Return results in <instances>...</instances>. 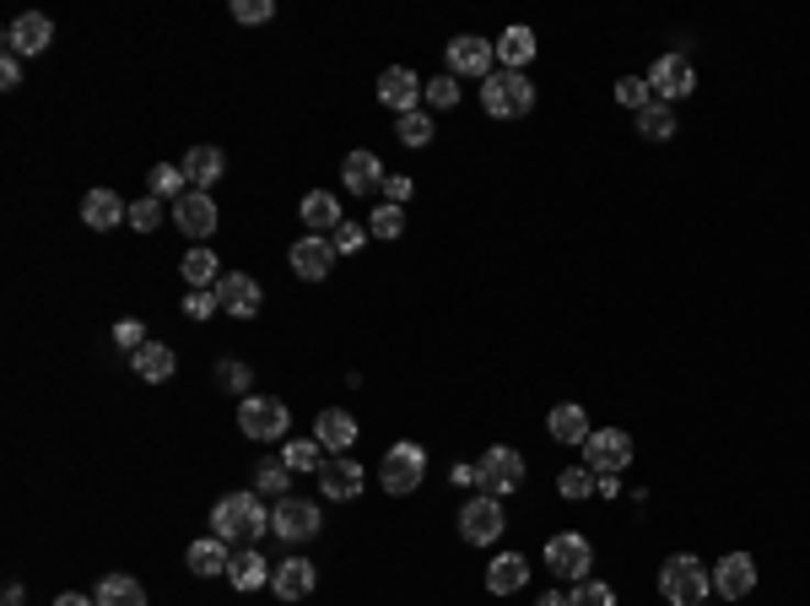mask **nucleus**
Listing matches in <instances>:
<instances>
[{"instance_id":"nucleus-1","label":"nucleus","mask_w":810,"mask_h":606,"mask_svg":"<svg viewBox=\"0 0 810 606\" xmlns=\"http://www.w3.org/2000/svg\"><path fill=\"white\" fill-rule=\"evenodd\" d=\"M265 531H270V515H265V504H259L254 493H222V498H217V509H211V537L254 547Z\"/></svg>"},{"instance_id":"nucleus-2","label":"nucleus","mask_w":810,"mask_h":606,"mask_svg":"<svg viewBox=\"0 0 810 606\" xmlns=\"http://www.w3.org/2000/svg\"><path fill=\"white\" fill-rule=\"evenodd\" d=\"M481 109L492 120H524L535 109V81L524 70H492L481 81Z\"/></svg>"},{"instance_id":"nucleus-3","label":"nucleus","mask_w":810,"mask_h":606,"mask_svg":"<svg viewBox=\"0 0 810 606\" xmlns=\"http://www.w3.org/2000/svg\"><path fill=\"white\" fill-rule=\"evenodd\" d=\"M708 591H713V574H708L702 558H691V552H676V558L659 569V596L670 606H702Z\"/></svg>"},{"instance_id":"nucleus-4","label":"nucleus","mask_w":810,"mask_h":606,"mask_svg":"<svg viewBox=\"0 0 810 606\" xmlns=\"http://www.w3.org/2000/svg\"><path fill=\"white\" fill-rule=\"evenodd\" d=\"M422 476H428V450L422 444H395L384 455V466H378V487L395 493V498H406V493L422 487Z\"/></svg>"},{"instance_id":"nucleus-5","label":"nucleus","mask_w":810,"mask_h":606,"mask_svg":"<svg viewBox=\"0 0 810 606\" xmlns=\"http://www.w3.org/2000/svg\"><path fill=\"white\" fill-rule=\"evenodd\" d=\"M238 428L259 439V444H270V439H287V428H292V411L276 401V396H244L238 401Z\"/></svg>"},{"instance_id":"nucleus-6","label":"nucleus","mask_w":810,"mask_h":606,"mask_svg":"<svg viewBox=\"0 0 810 606\" xmlns=\"http://www.w3.org/2000/svg\"><path fill=\"white\" fill-rule=\"evenodd\" d=\"M632 455H637V444H632V433H622V428H595L589 444H584V461H589V472L595 476L626 472Z\"/></svg>"},{"instance_id":"nucleus-7","label":"nucleus","mask_w":810,"mask_h":606,"mask_svg":"<svg viewBox=\"0 0 810 606\" xmlns=\"http://www.w3.org/2000/svg\"><path fill=\"white\" fill-rule=\"evenodd\" d=\"M589 563H595V547L589 537H578V531H557V537H546V569H552V580H589Z\"/></svg>"},{"instance_id":"nucleus-8","label":"nucleus","mask_w":810,"mask_h":606,"mask_svg":"<svg viewBox=\"0 0 810 606\" xmlns=\"http://www.w3.org/2000/svg\"><path fill=\"white\" fill-rule=\"evenodd\" d=\"M502 526H508V515H502V498H492V493H481L459 509V537L470 547H492L502 537Z\"/></svg>"},{"instance_id":"nucleus-9","label":"nucleus","mask_w":810,"mask_h":606,"mask_svg":"<svg viewBox=\"0 0 810 606\" xmlns=\"http://www.w3.org/2000/svg\"><path fill=\"white\" fill-rule=\"evenodd\" d=\"M319 526H324V520H319V504H309V498H292V493H287V498L270 509V531L287 541V547H292V541H313Z\"/></svg>"},{"instance_id":"nucleus-10","label":"nucleus","mask_w":810,"mask_h":606,"mask_svg":"<svg viewBox=\"0 0 810 606\" xmlns=\"http://www.w3.org/2000/svg\"><path fill=\"white\" fill-rule=\"evenodd\" d=\"M476 466H481V487H487L492 498L519 493V482H524V455H519V450H508V444H492Z\"/></svg>"},{"instance_id":"nucleus-11","label":"nucleus","mask_w":810,"mask_h":606,"mask_svg":"<svg viewBox=\"0 0 810 606\" xmlns=\"http://www.w3.org/2000/svg\"><path fill=\"white\" fill-rule=\"evenodd\" d=\"M498 70V44H487L481 33H459L448 44V76H492Z\"/></svg>"},{"instance_id":"nucleus-12","label":"nucleus","mask_w":810,"mask_h":606,"mask_svg":"<svg viewBox=\"0 0 810 606\" xmlns=\"http://www.w3.org/2000/svg\"><path fill=\"white\" fill-rule=\"evenodd\" d=\"M422 98H428V87H422V76H417V70H406V66L378 70V103H384V109L411 114V109H422Z\"/></svg>"},{"instance_id":"nucleus-13","label":"nucleus","mask_w":810,"mask_h":606,"mask_svg":"<svg viewBox=\"0 0 810 606\" xmlns=\"http://www.w3.org/2000/svg\"><path fill=\"white\" fill-rule=\"evenodd\" d=\"M363 482H368V472H363L352 455H330V461L319 466V493L335 498V504H352V498L363 493Z\"/></svg>"},{"instance_id":"nucleus-14","label":"nucleus","mask_w":810,"mask_h":606,"mask_svg":"<svg viewBox=\"0 0 810 606\" xmlns=\"http://www.w3.org/2000/svg\"><path fill=\"white\" fill-rule=\"evenodd\" d=\"M55 44V22L44 11H22L11 27H5V49L11 55H44Z\"/></svg>"},{"instance_id":"nucleus-15","label":"nucleus","mask_w":810,"mask_h":606,"mask_svg":"<svg viewBox=\"0 0 810 606\" xmlns=\"http://www.w3.org/2000/svg\"><path fill=\"white\" fill-rule=\"evenodd\" d=\"M713 591H719L724 602L751 596V591H756V558H751V552H724L719 569H713Z\"/></svg>"},{"instance_id":"nucleus-16","label":"nucleus","mask_w":810,"mask_h":606,"mask_svg":"<svg viewBox=\"0 0 810 606\" xmlns=\"http://www.w3.org/2000/svg\"><path fill=\"white\" fill-rule=\"evenodd\" d=\"M287 261H292V276H303V282H324V276L335 271L341 255H335V244H330V239L309 233V239H298V244H292V255H287Z\"/></svg>"},{"instance_id":"nucleus-17","label":"nucleus","mask_w":810,"mask_h":606,"mask_svg":"<svg viewBox=\"0 0 810 606\" xmlns=\"http://www.w3.org/2000/svg\"><path fill=\"white\" fill-rule=\"evenodd\" d=\"M648 87L659 92V103H676V98H686L697 87V76L686 66V55H659L654 70H648Z\"/></svg>"},{"instance_id":"nucleus-18","label":"nucleus","mask_w":810,"mask_h":606,"mask_svg":"<svg viewBox=\"0 0 810 606\" xmlns=\"http://www.w3.org/2000/svg\"><path fill=\"white\" fill-rule=\"evenodd\" d=\"M174 222L185 228L189 239H211V233H217V201H211L206 190H185V196L174 201Z\"/></svg>"},{"instance_id":"nucleus-19","label":"nucleus","mask_w":810,"mask_h":606,"mask_svg":"<svg viewBox=\"0 0 810 606\" xmlns=\"http://www.w3.org/2000/svg\"><path fill=\"white\" fill-rule=\"evenodd\" d=\"M341 179H346V190H352V196H378V190H384V179H389V168L378 163V152H346Z\"/></svg>"},{"instance_id":"nucleus-20","label":"nucleus","mask_w":810,"mask_h":606,"mask_svg":"<svg viewBox=\"0 0 810 606\" xmlns=\"http://www.w3.org/2000/svg\"><path fill=\"white\" fill-rule=\"evenodd\" d=\"M217 304H222L228 315H238V320H254V315H259V282L244 276V271H228V276L217 282Z\"/></svg>"},{"instance_id":"nucleus-21","label":"nucleus","mask_w":810,"mask_h":606,"mask_svg":"<svg viewBox=\"0 0 810 606\" xmlns=\"http://www.w3.org/2000/svg\"><path fill=\"white\" fill-rule=\"evenodd\" d=\"M313 585H319V574H313V563H303V558H287V563H276V574H270L276 602H303V596H313Z\"/></svg>"},{"instance_id":"nucleus-22","label":"nucleus","mask_w":810,"mask_h":606,"mask_svg":"<svg viewBox=\"0 0 810 606\" xmlns=\"http://www.w3.org/2000/svg\"><path fill=\"white\" fill-rule=\"evenodd\" d=\"M179 168H185L189 190H211V185L228 174V157H222V146H189Z\"/></svg>"},{"instance_id":"nucleus-23","label":"nucleus","mask_w":810,"mask_h":606,"mask_svg":"<svg viewBox=\"0 0 810 606\" xmlns=\"http://www.w3.org/2000/svg\"><path fill=\"white\" fill-rule=\"evenodd\" d=\"M81 222H87L92 233H109V228L130 222V206L120 201L114 190H87V201H81Z\"/></svg>"},{"instance_id":"nucleus-24","label":"nucleus","mask_w":810,"mask_h":606,"mask_svg":"<svg viewBox=\"0 0 810 606\" xmlns=\"http://www.w3.org/2000/svg\"><path fill=\"white\" fill-rule=\"evenodd\" d=\"M313 439H319L330 455H346V450L357 444V417H352V411H319Z\"/></svg>"},{"instance_id":"nucleus-25","label":"nucleus","mask_w":810,"mask_h":606,"mask_svg":"<svg viewBox=\"0 0 810 606\" xmlns=\"http://www.w3.org/2000/svg\"><path fill=\"white\" fill-rule=\"evenodd\" d=\"M546 433L557 439V444H589V411L584 406H573V401H562L552 406V417H546Z\"/></svg>"},{"instance_id":"nucleus-26","label":"nucleus","mask_w":810,"mask_h":606,"mask_svg":"<svg viewBox=\"0 0 810 606\" xmlns=\"http://www.w3.org/2000/svg\"><path fill=\"white\" fill-rule=\"evenodd\" d=\"M130 363H135V374H141L146 385H168V379L179 374V357H174V346H163V341H146Z\"/></svg>"},{"instance_id":"nucleus-27","label":"nucleus","mask_w":810,"mask_h":606,"mask_svg":"<svg viewBox=\"0 0 810 606\" xmlns=\"http://www.w3.org/2000/svg\"><path fill=\"white\" fill-rule=\"evenodd\" d=\"M524 580H530V563H524L519 552H498V558L487 563V591H492V596L524 591Z\"/></svg>"},{"instance_id":"nucleus-28","label":"nucleus","mask_w":810,"mask_h":606,"mask_svg":"<svg viewBox=\"0 0 810 606\" xmlns=\"http://www.w3.org/2000/svg\"><path fill=\"white\" fill-rule=\"evenodd\" d=\"M270 574H276V569H265V558H259L254 547H238L233 563H228V580H233V591H244V596L259 591V585H270Z\"/></svg>"},{"instance_id":"nucleus-29","label":"nucleus","mask_w":810,"mask_h":606,"mask_svg":"<svg viewBox=\"0 0 810 606\" xmlns=\"http://www.w3.org/2000/svg\"><path fill=\"white\" fill-rule=\"evenodd\" d=\"M298 211H303V222H309V228L319 233V239H324V233H335V228L346 222V211H341V201H335L330 190H309Z\"/></svg>"},{"instance_id":"nucleus-30","label":"nucleus","mask_w":810,"mask_h":606,"mask_svg":"<svg viewBox=\"0 0 810 606\" xmlns=\"http://www.w3.org/2000/svg\"><path fill=\"white\" fill-rule=\"evenodd\" d=\"M179 271H185V282L195 287V293H211V287H217V282L228 276V271L217 266V255H211L206 244H195V250H189L185 261H179Z\"/></svg>"},{"instance_id":"nucleus-31","label":"nucleus","mask_w":810,"mask_h":606,"mask_svg":"<svg viewBox=\"0 0 810 606\" xmlns=\"http://www.w3.org/2000/svg\"><path fill=\"white\" fill-rule=\"evenodd\" d=\"M498 60H502V70H524L535 60V33H530V27H502Z\"/></svg>"},{"instance_id":"nucleus-32","label":"nucleus","mask_w":810,"mask_h":606,"mask_svg":"<svg viewBox=\"0 0 810 606\" xmlns=\"http://www.w3.org/2000/svg\"><path fill=\"white\" fill-rule=\"evenodd\" d=\"M228 563H233V552H228V541L222 537H200L189 547V569L206 580V574H228Z\"/></svg>"},{"instance_id":"nucleus-33","label":"nucleus","mask_w":810,"mask_h":606,"mask_svg":"<svg viewBox=\"0 0 810 606\" xmlns=\"http://www.w3.org/2000/svg\"><path fill=\"white\" fill-rule=\"evenodd\" d=\"M92 602L98 606H146V591H141V580H130V574H109V580L92 591Z\"/></svg>"},{"instance_id":"nucleus-34","label":"nucleus","mask_w":810,"mask_h":606,"mask_svg":"<svg viewBox=\"0 0 810 606\" xmlns=\"http://www.w3.org/2000/svg\"><path fill=\"white\" fill-rule=\"evenodd\" d=\"M324 461H330V450L319 439H287V450H281V466L287 472H319Z\"/></svg>"},{"instance_id":"nucleus-35","label":"nucleus","mask_w":810,"mask_h":606,"mask_svg":"<svg viewBox=\"0 0 810 606\" xmlns=\"http://www.w3.org/2000/svg\"><path fill=\"white\" fill-rule=\"evenodd\" d=\"M637 135H643V141H670V135H676V109H670V103H648V109L637 114Z\"/></svg>"},{"instance_id":"nucleus-36","label":"nucleus","mask_w":810,"mask_h":606,"mask_svg":"<svg viewBox=\"0 0 810 606\" xmlns=\"http://www.w3.org/2000/svg\"><path fill=\"white\" fill-rule=\"evenodd\" d=\"M146 179H152V196H157V201H179V196L189 190L185 168H174V163H157V168H152Z\"/></svg>"},{"instance_id":"nucleus-37","label":"nucleus","mask_w":810,"mask_h":606,"mask_svg":"<svg viewBox=\"0 0 810 606\" xmlns=\"http://www.w3.org/2000/svg\"><path fill=\"white\" fill-rule=\"evenodd\" d=\"M617 103L632 109V114H643L648 103H654V87H648V76H622L617 81Z\"/></svg>"},{"instance_id":"nucleus-38","label":"nucleus","mask_w":810,"mask_h":606,"mask_svg":"<svg viewBox=\"0 0 810 606\" xmlns=\"http://www.w3.org/2000/svg\"><path fill=\"white\" fill-rule=\"evenodd\" d=\"M557 493L567 498V504L589 498V493H595V472H589V466H567V472H557Z\"/></svg>"},{"instance_id":"nucleus-39","label":"nucleus","mask_w":810,"mask_h":606,"mask_svg":"<svg viewBox=\"0 0 810 606\" xmlns=\"http://www.w3.org/2000/svg\"><path fill=\"white\" fill-rule=\"evenodd\" d=\"M368 233H374V239H400V233H406V206H378L374 217H368Z\"/></svg>"},{"instance_id":"nucleus-40","label":"nucleus","mask_w":810,"mask_h":606,"mask_svg":"<svg viewBox=\"0 0 810 606\" xmlns=\"http://www.w3.org/2000/svg\"><path fill=\"white\" fill-rule=\"evenodd\" d=\"M567 606H617V591H611L606 580H578L573 596H567Z\"/></svg>"},{"instance_id":"nucleus-41","label":"nucleus","mask_w":810,"mask_h":606,"mask_svg":"<svg viewBox=\"0 0 810 606\" xmlns=\"http://www.w3.org/2000/svg\"><path fill=\"white\" fill-rule=\"evenodd\" d=\"M395 131H400V141H406V146H428L437 125L428 120V114H422V109H411V114H400V125H395Z\"/></svg>"},{"instance_id":"nucleus-42","label":"nucleus","mask_w":810,"mask_h":606,"mask_svg":"<svg viewBox=\"0 0 810 606\" xmlns=\"http://www.w3.org/2000/svg\"><path fill=\"white\" fill-rule=\"evenodd\" d=\"M130 228H135V233H152V228H163V201H157V196L135 201V206H130Z\"/></svg>"},{"instance_id":"nucleus-43","label":"nucleus","mask_w":810,"mask_h":606,"mask_svg":"<svg viewBox=\"0 0 810 606\" xmlns=\"http://www.w3.org/2000/svg\"><path fill=\"white\" fill-rule=\"evenodd\" d=\"M428 103H433V109H454V103H459V76H448V70L433 76V81H428Z\"/></svg>"},{"instance_id":"nucleus-44","label":"nucleus","mask_w":810,"mask_h":606,"mask_svg":"<svg viewBox=\"0 0 810 606\" xmlns=\"http://www.w3.org/2000/svg\"><path fill=\"white\" fill-rule=\"evenodd\" d=\"M287 466H281V461H265V466H259V472H254V493H281V498H287Z\"/></svg>"},{"instance_id":"nucleus-45","label":"nucleus","mask_w":810,"mask_h":606,"mask_svg":"<svg viewBox=\"0 0 810 606\" xmlns=\"http://www.w3.org/2000/svg\"><path fill=\"white\" fill-rule=\"evenodd\" d=\"M330 244H335V255H357V250L368 244V228H363V222H341Z\"/></svg>"},{"instance_id":"nucleus-46","label":"nucleus","mask_w":810,"mask_h":606,"mask_svg":"<svg viewBox=\"0 0 810 606\" xmlns=\"http://www.w3.org/2000/svg\"><path fill=\"white\" fill-rule=\"evenodd\" d=\"M233 16H238L244 27H259V22L276 16V5H270V0H233Z\"/></svg>"},{"instance_id":"nucleus-47","label":"nucleus","mask_w":810,"mask_h":606,"mask_svg":"<svg viewBox=\"0 0 810 606\" xmlns=\"http://www.w3.org/2000/svg\"><path fill=\"white\" fill-rule=\"evenodd\" d=\"M146 341H152V337H146V326H141V320H120V326H114V346H125L130 357H135Z\"/></svg>"},{"instance_id":"nucleus-48","label":"nucleus","mask_w":810,"mask_h":606,"mask_svg":"<svg viewBox=\"0 0 810 606\" xmlns=\"http://www.w3.org/2000/svg\"><path fill=\"white\" fill-rule=\"evenodd\" d=\"M217 379H222V385H228V390H244V396H249V368H244V363H238V357H228V363H217Z\"/></svg>"},{"instance_id":"nucleus-49","label":"nucleus","mask_w":810,"mask_h":606,"mask_svg":"<svg viewBox=\"0 0 810 606\" xmlns=\"http://www.w3.org/2000/svg\"><path fill=\"white\" fill-rule=\"evenodd\" d=\"M217 309H222V304H217V287H211V293H189V298H185V315H189V320H211Z\"/></svg>"},{"instance_id":"nucleus-50","label":"nucleus","mask_w":810,"mask_h":606,"mask_svg":"<svg viewBox=\"0 0 810 606\" xmlns=\"http://www.w3.org/2000/svg\"><path fill=\"white\" fill-rule=\"evenodd\" d=\"M384 201L406 206V201H411V179H406V174H389V179H384Z\"/></svg>"},{"instance_id":"nucleus-51","label":"nucleus","mask_w":810,"mask_h":606,"mask_svg":"<svg viewBox=\"0 0 810 606\" xmlns=\"http://www.w3.org/2000/svg\"><path fill=\"white\" fill-rule=\"evenodd\" d=\"M0 87H22V55H0Z\"/></svg>"},{"instance_id":"nucleus-52","label":"nucleus","mask_w":810,"mask_h":606,"mask_svg":"<svg viewBox=\"0 0 810 606\" xmlns=\"http://www.w3.org/2000/svg\"><path fill=\"white\" fill-rule=\"evenodd\" d=\"M454 482H459V487H481V466L459 461V466H454Z\"/></svg>"},{"instance_id":"nucleus-53","label":"nucleus","mask_w":810,"mask_h":606,"mask_svg":"<svg viewBox=\"0 0 810 606\" xmlns=\"http://www.w3.org/2000/svg\"><path fill=\"white\" fill-rule=\"evenodd\" d=\"M55 606H98V602H92V596H76V591H65Z\"/></svg>"},{"instance_id":"nucleus-54","label":"nucleus","mask_w":810,"mask_h":606,"mask_svg":"<svg viewBox=\"0 0 810 606\" xmlns=\"http://www.w3.org/2000/svg\"><path fill=\"white\" fill-rule=\"evenodd\" d=\"M5 606H22V585H5Z\"/></svg>"},{"instance_id":"nucleus-55","label":"nucleus","mask_w":810,"mask_h":606,"mask_svg":"<svg viewBox=\"0 0 810 606\" xmlns=\"http://www.w3.org/2000/svg\"><path fill=\"white\" fill-rule=\"evenodd\" d=\"M541 606H567V596H557V591H546V596H541Z\"/></svg>"}]
</instances>
